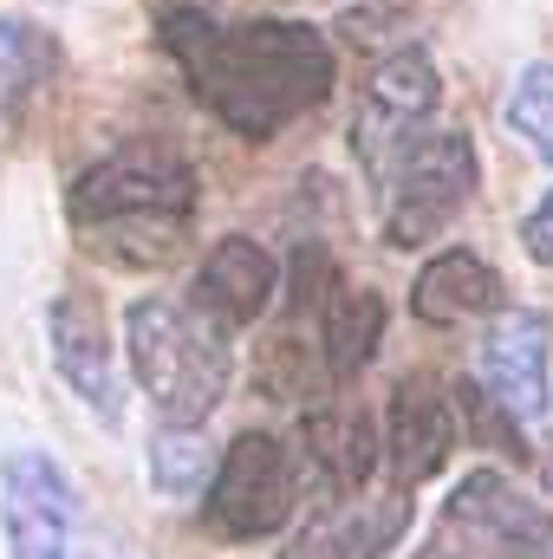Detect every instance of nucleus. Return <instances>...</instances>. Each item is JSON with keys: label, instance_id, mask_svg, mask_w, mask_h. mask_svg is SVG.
Here are the masks:
<instances>
[{"label": "nucleus", "instance_id": "f257e3e1", "mask_svg": "<svg viewBox=\"0 0 553 559\" xmlns=\"http://www.w3.org/2000/svg\"><path fill=\"white\" fill-rule=\"evenodd\" d=\"M156 39L189 98L248 143H274L339 85V52L306 20H209L202 7H163Z\"/></svg>", "mask_w": 553, "mask_h": 559}, {"label": "nucleus", "instance_id": "f03ea898", "mask_svg": "<svg viewBox=\"0 0 553 559\" xmlns=\"http://www.w3.org/2000/svg\"><path fill=\"white\" fill-rule=\"evenodd\" d=\"M196 202L202 182L189 169L183 150L169 143H118L98 163H85L66 189V222L79 235V248L105 267H169L189 235H196Z\"/></svg>", "mask_w": 553, "mask_h": 559}, {"label": "nucleus", "instance_id": "7ed1b4c3", "mask_svg": "<svg viewBox=\"0 0 553 559\" xmlns=\"http://www.w3.org/2000/svg\"><path fill=\"white\" fill-rule=\"evenodd\" d=\"M125 352H131V371H138L150 411L163 423H209L215 404L228 397V378H235L228 332L189 299H169V293L131 299Z\"/></svg>", "mask_w": 553, "mask_h": 559}, {"label": "nucleus", "instance_id": "20e7f679", "mask_svg": "<svg viewBox=\"0 0 553 559\" xmlns=\"http://www.w3.org/2000/svg\"><path fill=\"white\" fill-rule=\"evenodd\" d=\"M0 540L7 559H125L98 527L52 449H7L0 455Z\"/></svg>", "mask_w": 553, "mask_h": 559}, {"label": "nucleus", "instance_id": "39448f33", "mask_svg": "<svg viewBox=\"0 0 553 559\" xmlns=\"http://www.w3.org/2000/svg\"><path fill=\"white\" fill-rule=\"evenodd\" d=\"M475 182H482L475 138L469 131L423 124L378 169V228H385V248H423V241H436L469 209Z\"/></svg>", "mask_w": 553, "mask_h": 559}, {"label": "nucleus", "instance_id": "423d86ee", "mask_svg": "<svg viewBox=\"0 0 553 559\" xmlns=\"http://www.w3.org/2000/svg\"><path fill=\"white\" fill-rule=\"evenodd\" d=\"M299 508V462L274 429H242L202 481V521L215 540H268Z\"/></svg>", "mask_w": 553, "mask_h": 559}, {"label": "nucleus", "instance_id": "0eeeda50", "mask_svg": "<svg viewBox=\"0 0 553 559\" xmlns=\"http://www.w3.org/2000/svg\"><path fill=\"white\" fill-rule=\"evenodd\" d=\"M443 105V72L430 59V46H398L372 79H365V98L352 111V156L378 176L404 143L436 118Z\"/></svg>", "mask_w": 553, "mask_h": 559}, {"label": "nucleus", "instance_id": "6e6552de", "mask_svg": "<svg viewBox=\"0 0 553 559\" xmlns=\"http://www.w3.org/2000/svg\"><path fill=\"white\" fill-rule=\"evenodd\" d=\"M449 534L495 559H553V508L521 495L502 468H469L443 508Z\"/></svg>", "mask_w": 553, "mask_h": 559}, {"label": "nucleus", "instance_id": "1a4fd4ad", "mask_svg": "<svg viewBox=\"0 0 553 559\" xmlns=\"http://www.w3.org/2000/svg\"><path fill=\"white\" fill-rule=\"evenodd\" d=\"M46 352H52V371L66 378V391L105 429L125 417L118 352H111V332H105V306L92 293H79V286L52 293V306H46Z\"/></svg>", "mask_w": 553, "mask_h": 559}, {"label": "nucleus", "instance_id": "9d476101", "mask_svg": "<svg viewBox=\"0 0 553 559\" xmlns=\"http://www.w3.org/2000/svg\"><path fill=\"white\" fill-rule=\"evenodd\" d=\"M548 312L534 306H502L482 358H475V384L508 411L515 423H541L553 404V345H548Z\"/></svg>", "mask_w": 553, "mask_h": 559}, {"label": "nucleus", "instance_id": "9b49d317", "mask_svg": "<svg viewBox=\"0 0 553 559\" xmlns=\"http://www.w3.org/2000/svg\"><path fill=\"white\" fill-rule=\"evenodd\" d=\"M378 449H385L398 488H416V481L443 475L449 455H456V404H449V384L430 378V371L398 378L391 411H385V442H378Z\"/></svg>", "mask_w": 553, "mask_h": 559}, {"label": "nucleus", "instance_id": "f8f14e48", "mask_svg": "<svg viewBox=\"0 0 553 559\" xmlns=\"http://www.w3.org/2000/svg\"><path fill=\"white\" fill-rule=\"evenodd\" d=\"M280 293V261L255 241V235H222L209 254H202V267H196V293H189V306H202L222 332H235V325H255L268 306H274Z\"/></svg>", "mask_w": 553, "mask_h": 559}, {"label": "nucleus", "instance_id": "ddd939ff", "mask_svg": "<svg viewBox=\"0 0 553 559\" xmlns=\"http://www.w3.org/2000/svg\"><path fill=\"white\" fill-rule=\"evenodd\" d=\"M293 462H299V475H313L319 495H358L378 468V429L358 404H319L299 423Z\"/></svg>", "mask_w": 553, "mask_h": 559}, {"label": "nucleus", "instance_id": "4468645a", "mask_svg": "<svg viewBox=\"0 0 553 559\" xmlns=\"http://www.w3.org/2000/svg\"><path fill=\"white\" fill-rule=\"evenodd\" d=\"M411 534V488L378 495V501H339L332 514L306 521L280 559H385Z\"/></svg>", "mask_w": 553, "mask_h": 559}, {"label": "nucleus", "instance_id": "2eb2a0df", "mask_svg": "<svg viewBox=\"0 0 553 559\" xmlns=\"http://www.w3.org/2000/svg\"><path fill=\"white\" fill-rule=\"evenodd\" d=\"M502 306H508V286L475 248H443L411 280V319H423V325H469Z\"/></svg>", "mask_w": 553, "mask_h": 559}, {"label": "nucleus", "instance_id": "dca6fc26", "mask_svg": "<svg viewBox=\"0 0 553 559\" xmlns=\"http://www.w3.org/2000/svg\"><path fill=\"white\" fill-rule=\"evenodd\" d=\"M385 345V299L372 286H345L332 280L319 299V352H326V378L352 384Z\"/></svg>", "mask_w": 553, "mask_h": 559}, {"label": "nucleus", "instance_id": "f3484780", "mask_svg": "<svg viewBox=\"0 0 553 559\" xmlns=\"http://www.w3.org/2000/svg\"><path fill=\"white\" fill-rule=\"evenodd\" d=\"M143 468H150V488L163 501H189V495H202V481L215 468V449H209L202 423H156L150 442H143Z\"/></svg>", "mask_w": 553, "mask_h": 559}, {"label": "nucleus", "instance_id": "a211bd4d", "mask_svg": "<svg viewBox=\"0 0 553 559\" xmlns=\"http://www.w3.org/2000/svg\"><path fill=\"white\" fill-rule=\"evenodd\" d=\"M59 72V39L20 13H0V118H13Z\"/></svg>", "mask_w": 553, "mask_h": 559}, {"label": "nucleus", "instance_id": "6ab92c4d", "mask_svg": "<svg viewBox=\"0 0 553 559\" xmlns=\"http://www.w3.org/2000/svg\"><path fill=\"white\" fill-rule=\"evenodd\" d=\"M502 124L528 143L541 163H553V59L521 66V79H515L508 98H502Z\"/></svg>", "mask_w": 553, "mask_h": 559}, {"label": "nucleus", "instance_id": "aec40b11", "mask_svg": "<svg viewBox=\"0 0 553 559\" xmlns=\"http://www.w3.org/2000/svg\"><path fill=\"white\" fill-rule=\"evenodd\" d=\"M449 404H456V417L475 429V442H482V449H495V455H528V449H521V423L508 417L482 384H456V391H449Z\"/></svg>", "mask_w": 553, "mask_h": 559}, {"label": "nucleus", "instance_id": "412c9836", "mask_svg": "<svg viewBox=\"0 0 553 559\" xmlns=\"http://www.w3.org/2000/svg\"><path fill=\"white\" fill-rule=\"evenodd\" d=\"M521 248H528L534 267H553V189L528 209V222H521Z\"/></svg>", "mask_w": 553, "mask_h": 559}, {"label": "nucleus", "instance_id": "4be33fe9", "mask_svg": "<svg viewBox=\"0 0 553 559\" xmlns=\"http://www.w3.org/2000/svg\"><path fill=\"white\" fill-rule=\"evenodd\" d=\"M548 481H553V436H548Z\"/></svg>", "mask_w": 553, "mask_h": 559}]
</instances>
